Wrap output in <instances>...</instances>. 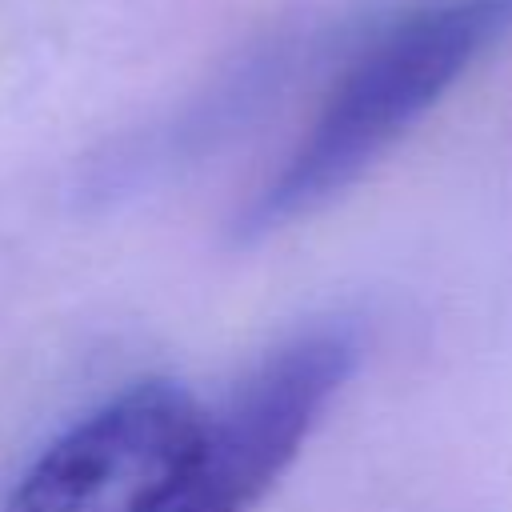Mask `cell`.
I'll list each match as a JSON object with an SVG mask.
<instances>
[{
	"instance_id": "6da1fadb",
	"label": "cell",
	"mask_w": 512,
	"mask_h": 512,
	"mask_svg": "<svg viewBox=\"0 0 512 512\" xmlns=\"http://www.w3.org/2000/svg\"><path fill=\"white\" fill-rule=\"evenodd\" d=\"M504 36L512 0H412L376 24L312 128L236 216V240L272 236L356 184Z\"/></svg>"
},
{
	"instance_id": "7a4b0ae2",
	"label": "cell",
	"mask_w": 512,
	"mask_h": 512,
	"mask_svg": "<svg viewBox=\"0 0 512 512\" xmlns=\"http://www.w3.org/2000/svg\"><path fill=\"white\" fill-rule=\"evenodd\" d=\"M356 336L320 324L260 360V368L212 412L148 512H248L296 460L332 396L356 368Z\"/></svg>"
},
{
	"instance_id": "3957f363",
	"label": "cell",
	"mask_w": 512,
	"mask_h": 512,
	"mask_svg": "<svg viewBox=\"0 0 512 512\" xmlns=\"http://www.w3.org/2000/svg\"><path fill=\"white\" fill-rule=\"evenodd\" d=\"M204 428L196 396L172 380H136L20 476L8 512H148L188 460Z\"/></svg>"
}]
</instances>
